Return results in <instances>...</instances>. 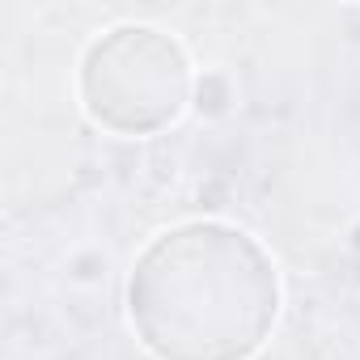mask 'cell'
<instances>
[{
    "label": "cell",
    "mask_w": 360,
    "mask_h": 360,
    "mask_svg": "<svg viewBox=\"0 0 360 360\" xmlns=\"http://www.w3.org/2000/svg\"><path fill=\"white\" fill-rule=\"evenodd\" d=\"M271 259L229 225L161 233L136 263L127 314L157 360H246L276 322Z\"/></svg>",
    "instance_id": "cell-1"
},
{
    "label": "cell",
    "mask_w": 360,
    "mask_h": 360,
    "mask_svg": "<svg viewBox=\"0 0 360 360\" xmlns=\"http://www.w3.org/2000/svg\"><path fill=\"white\" fill-rule=\"evenodd\" d=\"M81 94L98 123L115 131H148L183 110L187 60L165 34L148 26H123L89 47Z\"/></svg>",
    "instance_id": "cell-2"
}]
</instances>
